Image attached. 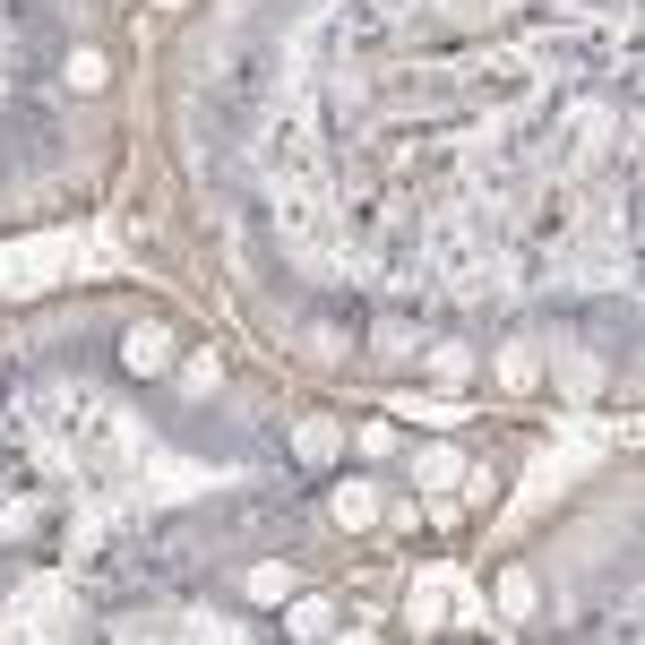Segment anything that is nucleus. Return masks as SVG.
<instances>
[{
    "label": "nucleus",
    "instance_id": "f257e3e1",
    "mask_svg": "<svg viewBox=\"0 0 645 645\" xmlns=\"http://www.w3.org/2000/svg\"><path fill=\"white\" fill-rule=\"evenodd\" d=\"M164 344H172L164 327H129V336H121V362H129V370H164V362H172Z\"/></svg>",
    "mask_w": 645,
    "mask_h": 645
}]
</instances>
